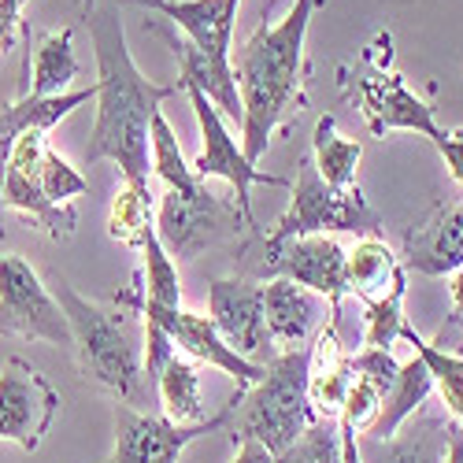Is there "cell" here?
Instances as JSON below:
<instances>
[{"label":"cell","mask_w":463,"mask_h":463,"mask_svg":"<svg viewBox=\"0 0 463 463\" xmlns=\"http://www.w3.org/2000/svg\"><path fill=\"white\" fill-rule=\"evenodd\" d=\"M52 297L71 323L74 353L86 378L100 382L123 404H137L145 397V353L127 312H104L100 304L74 293L63 279L52 286Z\"/></svg>","instance_id":"4"},{"label":"cell","mask_w":463,"mask_h":463,"mask_svg":"<svg viewBox=\"0 0 463 463\" xmlns=\"http://www.w3.org/2000/svg\"><path fill=\"white\" fill-rule=\"evenodd\" d=\"M19 8H23V0H0V52L15 45V30H19Z\"/></svg>","instance_id":"35"},{"label":"cell","mask_w":463,"mask_h":463,"mask_svg":"<svg viewBox=\"0 0 463 463\" xmlns=\"http://www.w3.org/2000/svg\"><path fill=\"white\" fill-rule=\"evenodd\" d=\"M353 97L367 119V130L374 137H385L393 130H411V134H422L434 148L445 141L449 130L438 127L434 119V108L415 97L401 74L393 71H360L356 82H353Z\"/></svg>","instance_id":"12"},{"label":"cell","mask_w":463,"mask_h":463,"mask_svg":"<svg viewBox=\"0 0 463 463\" xmlns=\"http://www.w3.org/2000/svg\"><path fill=\"white\" fill-rule=\"evenodd\" d=\"M148 164H152V175H156L167 189L175 193H193L201 185V178L193 175V167L185 164L182 156V145L171 130V123L164 119V111H156V119H152V134H148Z\"/></svg>","instance_id":"29"},{"label":"cell","mask_w":463,"mask_h":463,"mask_svg":"<svg viewBox=\"0 0 463 463\" xmlns=\"http://www.w3.org/2000/svg\"><path fill=\"white\" fill-rule=\"evenodd\" d=\"M404 341H411L415 356L427 364V371H430V378H434V390L445 397L449 419L463 430V356L445 353V349H438V345L422 341V337L415 334V326L404 334Z\"/></svg>","instance_id":"28"},{"label":"cell","mask_w":463,"mask_h":463,"mask_svg":"<svg viewBox=\"0 0 463 463\" xmlns=\"http://www.w3.org/2000/svg\"><path fill=\"white\" fill-rule=\"evenodd\" d=\"M319 0H293L286 19L260 26L234 60V79L241 93V152L249 164L271 145V134L300 104L304 82V42Z\"/></svg>","instance_id":"2"},{"label":"cell","mask_w":463,"mask_h":463,"mask_svg":"<svg viewBox=\"0 0 463 463\" xmlns=\"http://www.w3.org/2000/svg\"><path fill=\"white\" fill-rule=\"evenodd\" d=\"M79 56H74V30H52L45 33L33 49V71H30V86L23 97H60L67 86L79 79Z\"/></svg>","instance_id":"23"},{"label":"cell","mask_w":463,"mask_h":463,"mask_svg":"<svg viewBox=\"0 0 463 463\" xmlns=\"http://www.w3.org/2000/svg\"><path fill=\"white\" fill-rule=\"evenodd\" d=\"M90 189V182L79 175V167H71L56 148L45 152V164H42V193L45 201L56 208H74V201Z\"/></svg>","instance_id":"33"},{"label":"cell","mask_w":463,"mask_h":463,"mask_svg":"<svg viewBox=\"0 0 463 463\" xmlns=\"http://www.w3.org/2000/svg\"><path fill=\"white\" fill-rule=\"evenodd\" d=\"M456 430L459 427L452 419H430L427 415L408 430L401 427L385 441L356 438V445H360L364 463H449V449H452Z\"/></svg>","instance_id":"20"},{"label":"cell","mask_w":463,"mask_h":463,"mask_svg":"<svg viewBox=\"0 0 463 463\" xmlns=\"http://www.w3.org/2000/svg\"><path fill=\"white\" fill-rule=\"evenodd\" d=\"M275 463H341V422L316 419L286 452L275 456Z\"/></svg>","instance_id":"32"},{"label":"cell","mask_w":463,"mask_h":463,"mask_svg":"<svg viewBox=\"0 0 463 463\" xmlns=\"http://www.w3.org/2000/svg\"><path fill=\"white\" fill-rule=\"evenodd\" d=\"M226 430L238 441H260L271 456L286 452L319 419L307 401V349H286L267 360L252 390L230 397Z\"/></svg>","instance_id":"3"},{"label":"cell","mask_w":463,"mask_h":463,"mask_svg":"<svg viewBox=\"0 0 463 463\" xmlns=\"http://www.w3.org/2000/svg\"><path fill=\"white\" fill-rule=\"evenodd\" d=\"M0 334L49 345H74L71 323L60 312L52 289L15 252L0 256Z\"/></svg>","instance_id":"6"},{"label":"cell","mask_w":463,"mask_h":463,"mask_svg":"<svg viewBox=\"0 0 463 463\" xmlns=\"http://www.w3.org/2000/svg\"><path fill=\"white\" fill-rule=\"evenodd\" d=\"M430 390H434V378H430L427 364H422L419 356H411L408 364H401V371H397V378H393V385H390V393H385L382 415H378L374 430H371L367 438H371V441L393 438V434L404 427V422H408L422 404H427Z\"/></svg>","instance_id":"24"},{"label":"cell","mask_w":463,"mask_h":463,"mask_svg":"<svg viewBox=\"0 0 463 463\" xmlns=\"http://www.w3.org/2000/svg\"><path fill=\"white\" fill-rule=\"evenodd\" d=\"M156 390H160V401H164V415L171 422H178V427H201V422H208L204 397H201V374L178 353L160 371Z\"/></svg>","instance_id":"25"},{"label":"cell","mask_w":463,"mask_h":463,"mask_svg":"<svg viewBox=\"0 0 463 463\" xmlns=\"http://www.w3.org/2000/svg\"><path fill=\"white\" fill-rule=\"evenodd\" d=\"M152 230H156V215H152L148 189L123 182L111 201V212H108V238L119 245H130V249H141Z\"/></svg>","instance_id":"27"},{"label":"cell","mask_w":463,"mask_h":463,"mask_svg":"<svg viewBox=\"0 0 463 463\" xmlns=\"http://www.w3.org/2000/svg\"><path fill=\"white\" fill-rule=\"evenodd\" d=\"M215 430H226V411L201 427H178L167 415H141L130 404H115V449L104 463H178L185 445Z\"/></svg>","instance_id":"13"},{"label":"cell","mask_w":463,"mask_h":463,"mask_svg":"<svg viewBox=\"0 0 463 463\" xmlns=\"http://www.w3.org/2000/svg\"><path fill=\"white\" fill-rule=\"evenodd\" d=\"M438 152H441V160L449 164V175L463 185V130L445 134V141L438 145Z\"/></svg>","instance_id":"34"},{"label":"cell","mask_w":463,"mask_h":463,"mask_svg":"<svg viewBox=\"0 0 463 463\" xmlns=\"http://www.w3.org/2000/svg\"><path fill=\"white\" fill-rule=\"evenodd\" d=\"M449 463H463V430L452 434V449H449Z\"/></svg>","instance_id":"39"},{"label":"cell","mask_w":463,"mask_h":463,"mask_svg":"<svg viewBox=\"0 0 463 463\" xmlns=\"http://www.w3.org/2000/svg\"><path fill=\"white\" fill-rule=\"evenodd\" d=\"M341 463H364V459H360L356 434H353L349 427H341Z\"/></svg>","instance_id":"37"},{"label":"cell","mask_w":463,"mask_h":463,"mask_svg":"<svg viewBox=\"0 0 463 463\" xmlns=\"http://www.w3.org/2000/svg\"><path fill=\"white\" fill-rule=\"evenodd\" d=\"M260 279H289L304 289L319 293L337 316L341 297L349 293L345 286V249L334 234H307V238H289V241H267Z\"/></svg>","instance_id":"11"},{"label":"cell","mask_w":463,"mask_h":463,"mask_svg":"<svg viewBox=\"0 0 463 463\" xmlns=\"http://www.w3.org/2000/svg\"><path fill=\"white\" fill-rule=\"evenodd\" d=\"M208 319L219 330V337L245 360L267 364L275 356L263 319V286L249 279H215L208 286Z\"/></svg>","instance_id":"14"},{"label":"cell","mask_w":463,"mask_h":463,"mask_svg":"<svg viewBox=\"0 0 463 463\" xmlns=\"http://www.w3.org/2000/svg\"><path fill=\"white\" fill-rule=\"evenodd\" d=\"M86 30L97 52V123L86 145V164L111 160L119 164L123 182L148 189V134L152 119L167 97L182 93V86H156L137 71L127 30L115 0H90Z\"/></svg>","instance_id":"1"},{"label":"cell","mask_w":463,"mask_h":463,"mask_svg":"<svg viewBox=\"0 0 463 463\" xmlns=\"http://www.w3.org/2000/svg\"><path fill=\"white\" fill-rule=\"evenodd\" d=\"M378 212L364 201L360 185L353 189H334L319 178L312 156L300 160L297 182H293V201L279 226L271 230L267 241H289V238H307V234H337V230H353V234H378Z\"/></svg>","instance_id":"5"},{"label":"cell","mask_w":463,"mask_h":463,"mask_svg":"<svg viewBox=\"0 0 463 463\" xmlns=\"http://www.w3.org/2000/svg\"><path fill=\"white\" fill-rule=\"evenodd\" d=\"M238 222H245L238 204H226L208 189V182H201L193 193H164L156 212V238L171 256L197 260L204 249L234 234Z\"/></svg>","instance_id":"7"},{"label":"cell","mask_w":463,"mask_h":463,"mask_svg":"<svg viewBox=\"0 0 463 463\" xmlns=\"http://www.w3.org/2000/svg\"><path fill=\"white\" fill-rule=\"evenodd\" d=\"M90 100H97V82L90 90H67L60 97H19L15 104L0 108V178H5L8 152L23 130H52L74 108H82ZM0 215H5V204H0Z\"/></svg>","instance_id":"21"},{"label":"cell","mask_w":463,"mask_h":463,"mask_svg":"<svg viewBox=\"0 0 463 463\" xmlns=\"http://www.w3.org/2000/svg\"><path fill=\"white\" fill-rule=\"evenodd\" d=\"M141 256H145V282H141V304H152V307H182V282H178V267L175 260L167 256V249L160 245L156 230L145 238L141 245Z\"/></svg>","instance_id":"30"},{"label":"cell","mask_w":463,"mask_h":463,"mask_svg":"<svg viewBox=\"0 0 463 463\" xmlns=\"http://www.w3.org/2000/svg\"><path fill=\"white\" fill-rule=\"evenodd\" d=\"M60 415V393L52 382L12 356L0 371V438L15 441L23 452H37Z\"/></svg>","instance_id":"9"},{"label":"cell","mask_w":463,"mask_h":463,"mask_svg":"<svg viewBox=\"0 0 463 463\" xmlns=\"http://www.w3.org/2000/svg\"><path fill=\"white\" fill-rule=\"evenodd\" d=\"M263 319L271 345H286V349H300V345L316 341V334L334 319V307L289 279H271L263 286Z\"/></svg>","instance_id":"17"},{"label":"cell","mask_w":463,"mask_h":463,"mask_svg":"<svg viewBox=\"0 0 463 463\" xmlns=\"http://www.w3.org/2000/svg\"><path fill=\"white\" fill-rule=\"evenodd\" d=\"M230 463H275V456L267 452L260 441H238V452Z\"/></svg>","instance_id":"36"},{"label":"cell","mask_w":463,"mask_h":463,"mask_svg":"<svg viewBox=\"0 0 463 463\" xmlns=\"http://www.w3.org/2000/svg\"><path fill=\"white\" fill-rule=\"evenodd\" d=\"M397 279H404V263L378 234L360 238L353 249H345V286L364 300V307L382 300L397 286Z\"/></svg>","instance_id":"22"},{"label":"cell","mask_w":463,"mask_h":463,"mask_svg":"<svg viewBox=\"0 0 463 463\" xmlns=\"http://www.w3.org/2000/svg\"><path fill=\"white\" fill-rule=\"evenodd\" d=\"M137 312L145 319H152V323H160L182 353H189L193 360H204V364H212L222 374L234 378L238 393L252 390V385L263 378V371H267V364H252L241 353L230 349V345L219 337V330L212 326L208 316H193V312H182V307H152V304H137Z\"/></svg>","instance_id":"15"},{"label":"cell","mask_w":463,"mask_h":463,"mask_svg":"<svg viewBox=\"0 0 463 463\" xmlns=\"http://www.w3.org/2000/svg\"><path fill=\"white\" fill-rule=\"evenodd\" d=\"M404 293L408 282L397 279V286L385 293L382 300L367 304V316H364V349H390L393 341H401L411 326L404 319Z\"/></svg>","instance_id":"31"},{"label":"cell","mask_w":463,"mask_h":463,"mask_svg":"<svg viewBox=\"0 0 463 463\" xmlns=\"http://www.w3.org/2000/svg\"><path fill=\"white\" fill-rule=\"evenodd\" d=\"M364 148L360 141H349L337 134V119L323 115L316 123V137H312V164L319 171V178L334 189H353L356 185V167H360Z\"/></svg>","instance_id":"26"},{"label":"cell","mask_w":463,"mask_h":463,"mask_svg":"<svg viewBox=\"0 0 463 463\" xmlns=\"http://www.w3.org/2000/svg\"><path fill=\"white\" fill-rule=\"evenodd\" d=\"M449 293H452V316H456V319H463V267H459V271L452 275Z\"/></svg>","instance_id":"38"},{"label":"cell","mask_w":463,"mask_h":463,"mask_svg":"<svg viewBox=\"0 0 463 463\" xmlns=\"http://www.w3.org/2000/svg\"><path fill=\"white\" fill-rule=\"evenodd\" d=\"M178 86H182V93H189L193 115H197V127H201V141H204V145H201V156L189 164L193 175H197L201 182H208V178H226L230 185H234V204H238L245 226H256L249 189H252L256 182H263V185H286V178L267 175V171H260L256 164H249L245 152H241V145L230 137L226 119L219 115V108H215L197 86H189V82H178Z\"/></svg>","instance_id":"8"},{"label":"cell","mask_w":463,"mask_h":463,"mask_svg":"<svg viewBox=\"0 0 463 463\" xmlns=\"http://www.w3.org/2000/svg\"><path fill=\"white\" fill-rule=\"evenodd\" d=\"M356 371H353V356L345 353V345L337 337V319H330L316 341L307 349V401H312L319 419H337L345 393H349Z\"/></svg>","instance_id":"19"},{"label":"cell","mask_w":463,"mask_h":463,"mask_svg":"<svg viewBox=\"0 0 463 463\" xmlns=\"http://www.w3.org/2000/svg\"><path fill=\"white\" fill-rule=\"evenodd\" d=\"M123 5H137L148 12H160L175 26L185 30V37L197 45L212 67L234 71V23L241 0H123Z\"/></svg>","instance_id":"16"},{"label":"cell","mask_w":463,"mask_h":463,"mask_svg":"<svg viewBox=\"0 0 463 463\" xmlns=\"http://www.w3.org/2000/svg\"><path fill=\"white\" fill-rule=\"evenodd\" d=\"M49 152V130H23L8 152L5 178H0V204L30 215L49 238H71L79 226L74 208H56L42 193V164Z\"/></svg>","instance_id":"10"},{"label":"cell","mask_w":463,"mask_h":463,"mask_svg":"<svg viewBox=\"0 0 463 463\" xmlns=\"http://www.w3.org/2000/svg\"><path fill=\"white\" fill-rule=\"evenodd\" d=\"M404 267L419 275H456L463 267V204H438L404 238Z\"/></svg>","instance_id":"18"}]
</instances>
